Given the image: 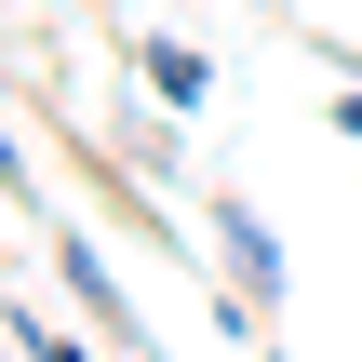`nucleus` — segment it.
I'll return each mask as SVG.
<instances>
[{
	"label": "nucleus",
	"mask_w": 362,
	"mask_h": 362,
	"mask_svg": "<svg viewBox=\"0 0 362 362\" xmlns=\"http://www.w3.org/2000/svg\"><path fill=\"white\" fill-rule=\"evenodd\" d=\"M215 255H228L242 309H255V296H282V242H269V215H255L242 188H215Z\"/></svg>",
	"instance_id": "1"
},
{
	"label": "nucleus",
	"mask_w": 362,
	"mask_h": 362,
	"mask_svg": "<svg viewBox=\"0 0 362 362\" xmlns=\"http://www.w3.org/2000/svg\"><path fill=\"white\" fill-rule=\"evenodd\" d=\"M54 269H67V296H81V309H94V322H107V336H134V296H121V282H107V255H94V242H81V228H54Z\"/></svg>",
	"instance_id": "2"
},
{
	"label": "nucleus",
	"mask_w": 362,
	"mask_h": 362,
	"mask_svg": "<svg viewBox=\"0 0 362 362\" xmlns=\"http://www.w3.org/2000/svg\"><path fill=\"white\" fill-rule=\"evenodd\" d=\"M134 67H148V94H161V121H188V107L215 94V67H202V40H148Z\"/></svg>",
	"instance_id": "3"
},
{
	"label": "nucleus",
	"mask_w": 362,
	"mask_h": 362,
	"mask_svg": "<svg viewBox=\"0 0 362 362\" xmlns=\"http://www.w3.org/2000/svg\"><path fill=\"white\" fill-rule=\"evenodd\" d=\"M13 362H94V349H81V336H54L40 309H13Z\"/></svg>",
	"instance_id": "4"
},
{
	"label": "nucleus",
	"mask_w": 362,
	"mask_h": 362,
	"mask_svg": "<svg viewBox=\"0 0 362 362\" xmlns=\"http://www.w3.org/2000/svg\"><path fill=\"white\" fill-rule=\"evenodd\" d=\"M148 362H161V349H148Z\"/></svg>",
	"instance_id": "5"
}]
</instances>
